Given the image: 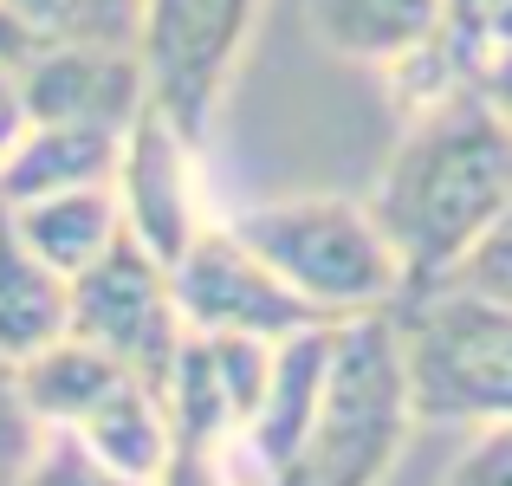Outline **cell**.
I'll return each instance as SVG.
<instances>
[{
  "mask_svg": "<svg viewBox=\"0 0 512 486\" xmlns=\"http://www.w3.org/2000/svg\"><path fill=\"white\" fill-rule=\"evenodd\" d=\"M370 208L396 240L409 292L448 279V266L512 208V117L487 85H448L409 104Z\"/></svg>",
  "mask_w": 512,
  "mask_h": 486,
  "instance_id": "cell-1",
  "label": "cell"
},
{
  "mask_svg": "<svg viewBox=\"0 0 512 486\" xmlns=\"http://www.w3.org/2000/svg\"><path fill=\"white\" fill-rule=\"evenodd\" d=\"M234 234L299 292L325 324L383 318L402 305L409 273H402L396 240L383 234L370 201L350 195H286L234 214Z\"/></svg>",
  "mask_w": 512,
  "mask_h": 486,
  "instance_id": "cell-2",
  "label": "cell"
},
{
  "mask_svg": "<svg viewBox=\"0 0 512 486\" xmlns=\"http://www.w3.org/2000/svg\"><path fill=\"white\" fill-rule=\"evenodd\" d=\"M415 428L409 370H402L396 324L350 318L338 324L325 370V396L292 454L286 486H383V474L402 461V441Z\"/></svg>",
  "mask_w": 512,
  "mask_h": 486,
  "instance_id": "cell-3",
  "label": "cell"
},
{
  "mask_svg": "<svg viewBox=\"0 0 512 486\" xmlns=\"http://www.w3.org/2000/svg\"><path fill=\"white\" fill-rule=\"evenodd\" d=\"M415 422H512V305L461 286H415L389 312Z\"/></svg>",
  "mask_w": 512,
  "mask_h": 486,
  "instance_id": "cell-4",
  "label": "cell"
},
{
  "mask_svg": "<svg viewBox=\"0 0 512 486\" xmlns=\"http://www.w3.org/2000/svg\"><path fill=\"white\" fill-rule=\"evenodd\" d=\"M260 7L266 0H143L137 52L150 72V104L169 111L195 143H208L221 117Z\"/></svg>",
  "mask_w": 512,
  "mask_h": 486,
  "instance_id": "cell-5",
  "label": "cell"
},
{
  "mask_svg": "<svg viewBox=\"0 0 512 486\" xmlns=\"http://www.w3.org/2000/svg\"><path fill=\"white\" fill-rule=\"evenodd\" d=\"M72 337L98 344L104 357H117L130 376L169 389L175 357L188 344V318L175 305L169 266L143 247L137 234H117V247L104 260H91L72 279Z\"/></svg>",
  "mask_w": 512,
  "mask_h": 486,
  "instance_id": "cell-6",
  "label": "cell"
},
{
  "mask_svg": "<svg viewBox=\"0 0 512 486\" xmlns=\"http://www.w3.org/2000/svg\"><path fill=\"white\" fill-rule=\"evenodd\" d=\"M175 305H182L188 331H240V337H292L305 324H325L247 240L234 221H208L188 253L169 266Z\"/></svg>",
  "mask_w": 512,
  "mask_h": 486,
  "instance_id": "cell-7",
  "label": "cell"
},
{
  "mask_svg": "<svg viewBox=\"0 0 512 486\" xmlns=\"http://www.w3.org/2000/svg\"><path fill=\"white\" fill-rule=\"evenodd\" d=\"M201 143L175 124L169 111L143 104V117L124 130V156H117V201H124V227L175 266L188 253V240L208 227L201 214Z\"/></svg>",
  "mask_w": 512,
  "mask_h": 486,
  "instance_id": "cell-8",
  "label": "cell"
},
{
  "mask_svg": "<svg viewBox=\"0 0 512 486\" xmlns=\"http://www.w3.org/2000/svg\"><path fill=\"white\" fill-rule=\"evenodd\" d=\"M26 124L130 130L150 104V72L137 46H39L20 65Z\"/></svg>",
  "mask_w": 512,
  "mask_h": 486,
  "instance_id": "cell-9",
  "label": "cell"
},
{
  "mask_svg": "<svg viewBox=\"0 0 512 486\" xmlns=\"http://www.w3.org/2000/svg\"><path fill=\"white\" fill-rule=\"evenodd\" d=\"M169 409H175V454L156 474V486H279V474L260 461V448L227 409L201 331H188L182 357H175Z\"/></svg>",
  "mask_w": 512,
  "mask_h": 486,
  "instance_id": "cell-10",
  "label": "cell"
},
{
  "mask_svg": "<svg viewBox=\"0 0 512 486\" xmlns=\"http://www.w3.org/2000/svg\"><path fill=\"white\" fill-rule=\"evenodd\" d=\"M124 130H91V124H26L13 150L0 156V208H20L39 195L65 188H98L117 182Z\"/></svg>",
  "mask_w": 512,
  "mask_h": 486,
  "instance_id": "cell-11",
  "label": "cell"
},
{
  "mask_svg": "<svg viewBox=\"0 0 512 486\" xmlns=\"http://www.w3.org/2000/svg\"><path fill=\"white\" fill-rule=\"evenodd\" d=\"M331 344H338V324H305V331H292V337L273 344V383H266L260 415L247 422V441L279 474V486H286L292 454H299L305 428H312V415H318V396H325Z\"/></svg>",
  "mask_w": 512,
  "mask_h": 486,
  "instance_id": "cell-12",
  "label": "cell"
},
{
  "mask_svg": "<svg viewBox=\"0 0 512 486\" xmlns=\"http://www.w3.org/2000/svg\"><path fill=\"white\" fill-rule=\"evenodd\" d=\"M448 0H312V26L338 59L396 72L435 46Z\"/></svg>",
  "mask_w": 512,
  "mask_h": 486,
  "instance_id": "cell-13",
  "label": "cell"
},
{
  "mask_svg": "<svg viewBox=\"0 0 512 486\" xmlns=\"http://www.w3.org/2000/svg\"><path fill=\"white\" fill-rule=\"evenodd\" d=\"M7 221L46 266H59L65 279H78L91 260H104V253L117 247V234H124V201H117V182H98V188H65V195L20 201V208H7Z\"/></svg>",
  "mask_w": 512,
  "mask_h": 486,
  "instance_id": "cell-14",
  "label": "cell"
},
{
  "mask_svg": "<svg viewBox=\"0 0 512 486\" xmlns=\"http://www.w3.org/2000/svg\"><path fill=\"white\" fill-rule=\"evenodd\" d=\"M65 331H72V279L39 260L0 208V357L20 363Z\"/></svg>",
  "mask_w": 512,
  "mask_h": 486,
  "instance_id": "cell-15",
  "label": "cell"
},
{
  "mask_svg": "<svg viewBox=\"0 0 512 486\" xmlns=\"http://www.w3.org/2000/svg\"><path fill=\"white\" fill-rule=\"evenodd\" d=\"M13 376H20V396H26V409H33L39 428H78L130 370L117 357H104L98 344L65 331V337H52V344H39L33 357L13 363Z\"/></svg>",
  "mask_w": 512,
  "mask_h": 486,
  "instance_id": "cell-16",
  "label": "cell"
},
{
  "mask_svg": "<svg viewBox=\"0 0 512 486\" xmlns=\"http://www.w3.org/2000/svg\"><path fill=\"white\" fill-rule=\"evenodd\" d=\"M72 435H85L111 467H124V474H137V480L156 486V474H163L169 454H175V409H169V389L143 383V376H124V383H117L111 396H104L98 409H91L85 422L72 428Z\"/></svg>",
  "mask_w": 512,
  "mask_h": 486,
  "instance_id": "cell-17",
  "label": "cell"
},
{
  "mask_svg": "<svg viewBox=\"0 0 512 486\" xmlns=\"http://www.w3.org/2000/svg\"><path fill=\"white\" fill-rule=\"evenodd\" d=\"M39 46H137L143 0H13Z\"/></svg>",
  "mask_w": 512,
  "mask_h": 486,
  "instance_id": "cell-18",
  "label": "cell"
},
{
  "mask_svg": "<svg viewBox=\"0 0 512 486\" xmlns=\"http://www.w3.org/2000/svg\"><path fill=\"white\" fill-rule=\"evenodd\" d=\"M13 486H150V480L111 467L85 435H72V428H46V435L33 441V454H26V467H20Z\"/></svg>",
  "mask_w": 512,
  "mask_h": 486,
  "instance_id": "cell-19",
  "label": "cell"
},
{
  "mask_svg": "<svg viewBox=\"0 0 512 486\" xmlns=\"http://www.w3.org/2000/svg\"><path fill=\"white\" fill-rule=\"evenodd\" d=\"M435 286H461V292H474V299L512 305V208L448 266V279H435Z\"/></svg>",
  "mask_w": 512,
  "mask_h": 486,
  "instance_id": "cell-20",
  "label": "cell"
},
{
  "mask_svg": "<svg viewBox=\"0 0 512 486\" xmlns=\"http://www.w3.org/2000/svg\"><path fill=\"white\" fill-rule=\"evenodd\" d=\"M39 435H46V428L33 422V409H26V396H20V376L0 357V486L20 480V467H26V454H33Z\"/></svg>",
  "mask_w": 512,
  "mask_h": 486,
  "instance_id": "cell-21",
  "label": "cell"
},
{
  "mask_svg": "<svg viewBox=\"0 0 512 486\" xmlns=\"http://www.w3.org/2000/svg\"><path fill=\"white\" fill-rule=\"evenodd\" d=\"M441 486H512V422H480Z\"/></svg>",
  "mask_w": 512,
  "mask_h": 486,
  "instance_id": "cell-22",
  "label": "cell"
},
{
  "mask_svg": "<svg viewBox=\"0 0 512 486\" xmlns=\"http://www.w3.org/2000/svg\"><path fill=\"white\" fill-rule=\"evenodd\" d=\"M480 85H487V98L512 117V7L487 26V46H480Z\"/></svg>",
  "mask_w": 512,
  "mask_h": 486,
  "instance_id": "cell-23",
  "label": "cell"
},
{
  "mask_svg": "<svg viewBox=\"0 0 512 486\" xmlns=\"http://www.w3.org/2000/svg\"><path fill=\"white\" fill-rule=\"evenodd\" d=\"M33 52H39V33L20 20V13H13V0H0V65H13V72H20Z\"/></svg>",
  "mask_w": 512,
  "mask_h": 486,
  "instance_id": "cell-24",
  "label": "cell"
},
{
  "mask_svg": "<svg viewBox=\"0 0 512 486\" xmlns=\"http://www.w3.org/2000/svg\"><path fill=\"white\" fill-rule=\"evenodd\" d=\"M26 130V98H20V72L0 65V156L13 150V137Z\"/></svg>",
  "mask_w": 512,
  "mask_h": 486,
  "instance_id": "cell-25",
  "label": "cell"
}]
</instances>
